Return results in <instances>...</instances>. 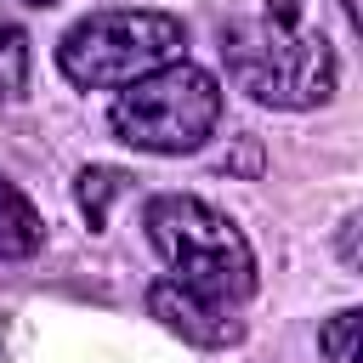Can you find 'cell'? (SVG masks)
Segmentation results:
<instances>
[{
	"label": "cell",
	"instance_id": "obj_9",
	"mask_svg": "<svg viewBox=\"0 0 363 363\" xmlns=\"http://www.w3.org/2000/svg\"><path fill=\"white\" fill-rule=\"evenodd\" d=\"M119 187H125L119 170H85V176H79V204H85V216L102 221V216H108V199H113Z\"/></svg>",
	"mask_w": 363,
	"mask_h": 363
},
{
	"label": "cell",
	"instance_id": "obj_8",
	"mask_svg": "<svg viewBox=\"0 0 363 363\" xmlns=\"http://www.w3.org/2000/svg\"><path fill=\"white\" fill-rule=\"evenodd\" d=\"M23 85H28V40L17 23L0 17V102L23 96Z\"/></svg>",
	"mask_w": 363,
	"mask_h": 363
},
{
	"label": "cell",
	"instance_id": "obj_3",
	"mask_svg": "<svg viewBox=\"0 0 363 363\" xmlns=\"http://www.w3.org/2000/svg\"><path fill=\"white\" fill-rule=\"evenodd\" d=\"M182 51V23L170 11H147V6H119V11H91L79 17L62 45L57 62L74 85L85 91H125L136 79H147L153 68L176 62Z\"/></svg>",
	"mask_w": 363,
	"mask_h": 363
},
{
	"label": "cell",
	"instance_id": "obj_4",
	"mask_svg": "<svg viewBox=\"0 0 363 363\" xmlns=\"http://www.w3.org/2000/svg\"><path fill=\"white\" fill-rule=\"evenodd\" d=\"M108 119L119 142L142 153H199L221 119V85L199 62H164L147 79L125 85Z\"/></svg>",
	"mask_w": 363,
	"mask_h": 363
},
{
	"label": "cell",
	"instance_id": "obj_6",
	"mask_svg": "<svg viewBox=\"0 0 363 363\" xmlns=\"http://www.w3.org/2000/svg\"><path fill=\"white\" fill-rule=\"evenodd\" d=\"M40 244H45L40 210L28 204L23 187H11V182L0 176V261H28Z\"/></svg>",
	"mask_w": 363,
	"mask_h": 363
},
{
	"label": "cell",
	"instance_id": "obj_5",
	"mask_svg": "<svg viewBox=\"0 0 363 363\" xmlns=\"http://www.w3.org/2000/svg\"><path fill=\"white\" fill-rule=\"evenodd\" d=\"M147 312H153L170 335H182L187 346L221 352V346H238V340H244V323H238L221 301H210V295H199V289L176 284V278H159V284L147 289Z\"/></svg>",
	"mask_w": 363,
	"mask_h": 363
},
{
	"label": "cell",
	"instance_id": "obj_1",
	"mask_svg": "<svg viewBox=\"0 0 363 363\" xmlns=\"http://www.w3.org/2000/svg\"><path fill=\"white\" fill-rule=\"evenodd\" d=\"M227 79L261 108H318L335 91V51L306 23L301 0H267L221 28Z\"/></svg>",
	"mask_w": 363,
	"mask_h": 363
},
{
	"label": "cell",
	"instance_id": "obj_11",
	"mask_svg": "<svg viewBox=\"0 0 363 363\" xmlns=\"http://www.w3.org/2000/svg\"><path fill=\"white\" fill-rule=\"evenodd\" d=\"M340 6H346V17H352V28L363 34V0H340Z\"/></svg>",
	"mask_w": 363,
	"mask_h": 363
},
{
	"label": "cell",
	"instance_id": "obj_10",
	"mask_svg": "<svg viewBox=\"0 0 363 363\" xmlns=\"http://www.w3.org/2000/svg\"><path fill=\"white\" fill-rule=\"evenodd\" d=\"M335 255H340V267H352V272L363 278V210L346 216V227L335 233Z\"/></svg>",
	"mask_w": 363,
	"mask_h": 363
},
{
	"label": "cell",
	"instance_id": "obj_7",
	"mask_svg": "<svg viewBox=\"0 0 363 363\" xmlns=\"http://www.w3.org/2000/svg\"><path fill=\"white\" fill-rule=\"evenodd\" d=\"M318 346H323V363H363V306L335 312L318 329Z\"/></svg>",
	"mask_w": 363,
	"mask_h": 363
},
{
	"label": "cell",
	"instance_id": "obj_2",
	"mask_svg": "<svg viewBox=\"0 0 363 363\" xmlns=\"http://www.w3.org/2000/svg\"><path fill=\"white\" fill-rule=\"evenodd\" d=\"M147 238L153 250L176 267V284L221 301V306H238L255 295V255H250V238L204 199L193 193H159L147 204Z\"/></svg>",
	"mask_w": 363,
	"mask_h": 363
},
{
	"label": "cell",
	"instance_id": "obj_12",
	"mask_svg": "<svg viewBox=\"0 0 363 363\" xmlns=\"http://www.w3.org/2000/svg\"><path fill=\"white\" fill-rule=\"evenodd\" d=\"M23 6H62V0H23Z\"/></svg>",
	"mask_w": 363,
	"mask_h": 363
}]
</instances>
